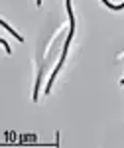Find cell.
<instances>
[{
  "mask_svg": "<svg viewBox=\"0 0 124 148\" xmlns=\"http://www.w3.org/2000/svg\"><path fill=\"white\" fill-rule=\"evenodd\" d=\"M0 44H4V47H6V51L10 53V47H8V42H4V40H0Z\"/></svg>",
  "mask_w": 124,
  "mask_h": 148,
  "instance_id": "1",
  "label": "cell"
}]
</instances>
